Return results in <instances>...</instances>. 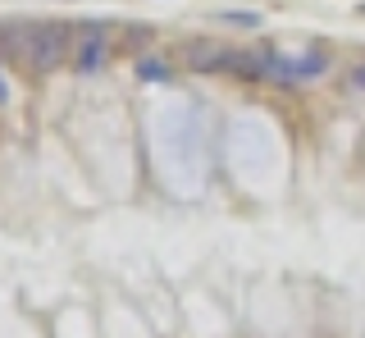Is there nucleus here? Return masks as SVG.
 <instances>
[{"mask_svg": "<svg viewBox=\"0 0 365 338\" xmlns=\"http://www.w3.org/2000/svg\"><path fill=\"white\" fill-rule=\"evenodd\" d=\"M351 83H356L361 92H365V64H356V69H351Z\"/></svg>", "mask_w": 365, "mask_h": 338, "instance_id": "nucleus-6", "label": "nucleus"}, {"mask_svg": "<svg viewBox=\"0 0 365 338\" xmlns=\"http://www.w3.org/2000/svg\"><path fill=\"white\" fill-rule=\"evenodd\" d=\"M64 60H73V28L55 24V19H46V24H28V32H23V60H19V69H28V73H55Z\"/></svg>", "mask_w": 365, "mask_h": 338, "instance_id": "nucleus-1", "label": "nucleus"}, {"mask_svg": "<svg viewBox=\"0 0 365 338\" xmlns=\"http://www.w3.org/2000/svg\"><path fill=\"white\" fill-rule=\"evenodd\" d=\"M5 101H9V87H5V78H0V106H5Z\"/></svg>", "mask_w": 365, "mask_h": 338, "instance_id": "nucleus-7", "label": "nucleus"}, {"mask_svg": "<svg viewBox=\"0 0 365 338\" xmlns=\"http://www.w3.org/2000/svg\"><path fill=\"white\" fill-rule=\"evenodd\" d=\"M137 78H142V83H165L169 69L160 60H142V64H137Z\"/></svg>", "mask_w": 365, "mask_h": 338, "instance_id": "nucleus-5", "label": "nucleus"}, {"mask_svg": "<svg viewBox=\"0 0 365 338\" xmlns=\"http://www.w3.org/2000/svg\"><path fill=\"white\" fill-rule=\"evenodd\" d=\"M324 73V55H279L269 51V64H265V78L292 87V83H311V78Z\"/></svg>", "mask_w": 365, "mask_h": 338, "instance_id": "nucleus-3", "label": "nucleus"}, {"mask_svg": "<svg viewBox=\"0 0 365 338\" xmlns=\"http://www.w3.org/2000/svg\"><path fill=\"white\" fill-rule=\"evenodd\" d=\"M182 64H187L192 73H228L233 69V46H220V41H187L182 46Z\"/></svg>", "mask_w": 365, "mask_h": 338, "instance_id": "nucleus-4", "label": "nucleus"}, {"mask_svg": "<svg viewBox=\"0 0 365 338\" xmlns=\"http://www.w3.org/2000/svg\"><path fill=\"white\" fill-rule=\"evenodd\" d=\"M106 60H110V28L106 24L73 28V69L78 73H96Z\"/></svg>", "mask_w": 365, "mask_h": 338, "instance_id": "nucleus-2", "label": "nucleus"}]
</instances>
